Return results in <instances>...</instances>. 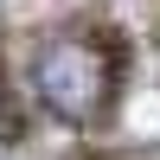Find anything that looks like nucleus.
Here are the masks:
<instances>
[{
  "mask_svg": "<svg viewBox=\"0 0 160 160\" xmlns=\"http://www.w3.org/2000/svg\"><path fill=\"white\" fill-rule=\"evenodd\" d=\"M13 135V109H7V77H0V141Z\"/></svg>",
  "mask_w": 160,
  "mask_h": 160,
  "instance_id": "obj_2",
  "label": "nucleus"
},
{
  "mask_svg": "<svg viewBox=\"0 0 160 160\" xmlns=\"http://www.w3.org/2000/svg\"><path fill=\"white\" fill-rule=\"evenodd\" d=\"M115 83H122V77H115V51L102 45L96 32H58V38H45L38 58H32V90H38V102H45L64 128L102 122L109 102H115Z\"/></svg>",
  "mask_w": 160,
  "mask_h": 160,
  "instance_id": "obj_1",
  "label": "nucleus"
}]
</instances>
